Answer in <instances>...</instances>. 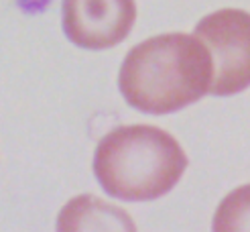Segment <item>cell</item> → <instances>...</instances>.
<instances>
[{
	"label": "cell",
	"mask_w": 250,
	"mask_h": 232,
	"mask_svg": "<svg viewBox=\"0 0 250 232\" xmlns=\"http://www.w3.org/2000/svg\"><path fill=\"white\" fill-rule=\"evenodd\" d=\"M214 59L195 33H163L134 45L122 61L118 90L145 114H173L211 92Z\"/></svg>",
	"instance_id": "6da1fadb"
},
{
	"label": "cell",
	"mask_w": 250,
	"mask_h": 232,
	"mask_svg": "<svg viewBox=\"0 0 250 232\" xmlns=\"http://www.w3.org/2000/svg\"><path fill=\"white\" fill-rule=\"evenodd\" d=\"M189 159L171 132L153 125L116 127L100 139L94 175L122 202H151L173 191Z\"/></svg>",
	"instance_id": "7a4b0ae2"
},
{
	"label": "cell",
	"mask_w": 250,
	"mask_h": 232,
	"mask_svg": "<svg viewBox=\"0 0 250 232\" xmlns=\"http://www.w3.org/2000/svg\"><path fill=\"white\" fill-rule=\"evenodd\" d=\"M193 33L214 59L211 96H238L250 88V12L220 8L199 19Z\"/></svg>",
	"instance_id": "3957f363"
},
{
	"label": "cell",
	"mask_w": 250,
	"mask_h": 232,
	"mask_svg": "<svg viewBox=\"0 0 250 232\" xmlns=\"http://www.w3.org/2000/svg\"><path fill=\"white\" fill-rule=\"evenodd\" d=\"M136 21L134 0H63L65 37L83 49H110L130 35Z\"/></svg>",
	"instance_id": "277c9868"
},
{
	"label": "cell",
	"mask_w": 250,
	"mask_h": 232,
	"mask_svg": "<svg viewBox=\"0 0 250 232\" xmlns=\"http://www.w3.org/2000/svg\"><path fill=\"white\" fill-rule=\"evenodd\" d=\"M57 230H136V226L120 208L94 195H78L61 210Z\"/></svg>",
	"instance_id": "5b68a950"
},
{
	"label": "cell",
	"mask_w": 250,
	"mask_h": 232,
	"mask_svg": "<svg viewBox=\"0 0 250 232\" xmlns=\"http://www.w3.org/2000/svg\"><path fill=\"white\" fill-rule=\"evenodd\" d=\"M214 232H250V183L234 188L222 198L211 218Z\"/></svg>",
	"instance_id": "8992f818"
}]
</instances>
